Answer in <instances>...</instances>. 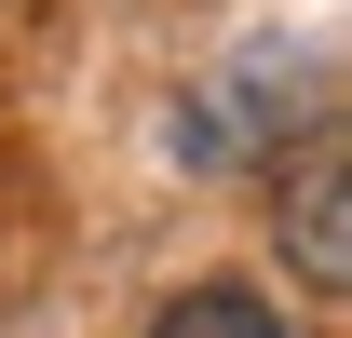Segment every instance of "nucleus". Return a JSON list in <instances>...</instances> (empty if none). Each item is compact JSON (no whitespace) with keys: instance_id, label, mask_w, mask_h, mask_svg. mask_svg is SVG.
I'll list each match as a JSON object with an SVG mask.
<instances>
[{"instance_id":"1","label":"nucleus","mask_w":352,"mask_h":338,"mask_svg":"<svg viewBox=\"0 0 352 338\" xmlns=\"http://www.w3.org/2000/svg\"><path fill=\"white\" fill-rule=\"evenodd\" d=\"M271 176H285V257H298V284L311 297H352V135L339 122L298 135Z\"/></svg>"},{"instance_id":"2","label":"nucleus","mask_w":352,"mask_h":338,"mask_svg":"<svg viewBox=\"0 0 352 338\" xmlns=\"http://www.w3.org/2000/svg\"><path fill=\"white\" fill-rule=\"evenodd\" d=\"M149 338H285V311H271L258 284H176L163 311H149Z\"/></svg>"}]
</instances>
